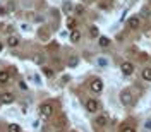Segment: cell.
Returning a JSON list of instances; mask_svg holds the SVG:
<instances>
[{
  "label": "cell",
  "instance_id": "9c48e42d",
  "mask_svg": "<svg viewBox=\"0 0 151 132\" xmlns=\"http://www.w3.org/2000/svg\"><path fill=\"white\" fill-rule=\"evenodd\" d=\"M141 75H142V79H144V81L151 82V67H144V69H142V72H141Z\"/></svg>",
  "mask_w": 151,
  "mask_h": 132
},
{
  "label": "cell",
  "instance_id": "2e32d148",
  "mask_svg": "<svg viewBox=\"0 0 151 132\" xmlns=\"http://www.w3.org/2000/svg\"><path fill=\"white\" fill-rule=\"evenodd\" d=\"M89 34H91L93 38H98V34H100L98 28H96V26H91V28H89Z\"/></svg>",
  "mask_w": 151,
  "mask_h": 132
},
{
  "label": "cell",
  "instance_id": "cb8c5ba5",
  "mask_svg": "<svg viewBox=\"0 0 151 132\" xmlns=\"http://www.w3.org/2000/svg\"><path fill=\"white\" fill-rule=\"evenodd\" d=\"M76 12H77V14H84V7H83V5H77V7H76Z\"/></svg>",
  "mask_w": 151,
  "mask_h": 132
},
{
  "label": "cell",
  "instance_id": "8fae6325",
  "mask_svg": "<svg viewBox=\"0 0 151 132\" xmlns=\"http://www.w3.org/2000/svg\"><path fill=\"white\" fill-rule=\"evenodd\" d=\"M79 39H81V33H79L77 29H72V31H70V41H72V43H77Z\"/></svg>",
  "mask_w": 151,
  "mask_h": 132
},
{
  "label": "cell",
  "instance_id": "e0dca14e",
  "mask_svg": "<svg viewBox=\"0 0 151 132\" xmlns=\"http://www.w3.org/2000/svg\"><path fill=\"white\" fill-rule=\"evenodd\" d=\"M67 28L70 29H76V19H72V17H69V21H67Z\"/></svg>",
  "mask_w": 151,
  "mask_h": 132
},
{
  "label": "cell",
  "instance_id": "7402d4cb",
  "mask_svg": "<svg viewBox=\"0 0 151 132\" xmlns=\"http://www.w3.org/2000/svg\"><path fill=\"white\" fill-rule=\"evenodd\" d=\"M144 129H146V131H151V118H146V122H144Z\"/></svg>",
  "mask_w": 151,
  "mask_h": 132
},
{
  "label": "cell",
  "instance_id": "5b68a950",
  "mask_svg": "<svg viewBox=\"0 0 151 132\" xmlns=\"http://www.w3.org/2000/svg\"><path fill=\"white\" fill-rule=\"evenodd\" d=\"M98 108H100V105H98L96 100H88V101H86V110H88V112L94 113V112H98Z\"/></svg>",
  "mask_w": 151,
  "mask_h": 132
},
{
  "label": "cell",
  "instance_id": "277c9868",
  "mask_svg": "<svg viewBox=\"0 0 151 132\" xmlns=\"http://www.w3.org/2000/svg\"><path fill=\"white\" fill-rule=\"evenodd\" d=\"M139 24H141L139 16H132V17H129V21H127V26H129L131 29H137L139 28Z\"/></svg>",
  "mask_w": 151,
  "mask_h": 132
},
{
  "label": "cell",
  "instance_id": "30bf717a",
  "mask_svg": "<svg viewBox=\"0 0 151 132\" xmlns=\"http://www.w3.org/2000/svg\"><path fill=\"white\" fill-rule=\"evenodd\" d=\"M10 75L7 70H0V84H5V82H9Z\"/></svg>",
  "mask_w": 151,
  "mask_h": 132
},
{
  "label": "cell",
  "instance_id": "7c38bea8",
  "mask_svg": "<svg viewBox=\"0 0 151 132\" xmlns=\"http://www.w3.org/2000/svg\"><path fill=\"white\" fill-rule=\"evenodd\" d=\"M14 101V96L10 93H4L2 94V103H5V105H9V103H12Z\"/></svg>",
  "mask_w": 151,
  "mask_h": 132
},
{
  "label": "cell",
  "instance_id": "603a6c76",
  "mask_svg": "<svg viewBox=\"0 0 151 132\" xmlns=\"http://www.w3.org/2000/svg\"><path fill=\"white\" fill-rule=\"evenodd\" d=\"M35 62H36V64H43V62H45V57H41V55H38L36 58H35Z\"/></svg>",
  "mask_w": 151,
  "mask_h": 132
},
{
  "label": "cell",
  "instance_id": "7a4b0ae2",
  "mask_svg": "<svg viewBox=\"0 0 151 132\" xmlns=\"http://www.w3.org/2000/svg\"><path fill=\"white\" fill-rule=\"evenodd\" d=\"M40 113H41L43 118H50V117L53 115V105L52 103H43L41 106H40Z\"/></svg>",
  "mask_w": 151,
  "mask_h": 132
},
{
  "label": "cell",
  "instance_id": "4316f807",
  "mask_svg": "<svg viewBox=\"0 0 151 132\" xmlns=\"http://www.w3.org/2000/svg\"><path fill=\"white\" fill-rule=\"evenodd\" d=\"M5 14V7H0V16H4Z\"/></svg>",
  "mask_w": 151,
  "mask_h": 132
},
{
  "label": "cell",
  "instance_id": "6da1fadb",
  "mask_svg": "<svg viewBox=\"0 0 151 132\" xmlns=\"http://www.w3.org/2000/svg\"><path fill=\"white\" fill-rule=\"evenodd\" d=\"M119 98H120V103L124 105V106H132L134 105V94L131 93V89H124L122 93L119 94Z\"/></svg>",
  "mask_w": 151,
  "mask_h": 132
},
{
  "label": "cell",
  "instance_id": "ac0fdd59",
  "mask_svg": "<svg viewBox=\"0 0 151 132\" xmlns=\"http://www.w3.org/2000/svg\"><path fill=\"white\" fill-rule=\"evenodd\" d=\"M9 132H21V127L17 123H10L9 125Z\"/></svg>",
  "mask_w": 151,
  "mask_h": 132
},
{
  "label": "cell",
  "instance_id": "5bb4252c",
  "mask_svg": "<svg viewBox=\"0 0 151 132\" xmlns=\"http://www.w3.org/2000/svg\"><path fill=\"white\" fill-rule=\"evenodd\" d=\"M7 43H9V47H17L19 45V38L17 36H9Z\"/></svg>",
  "mask_w": 151,
  "mask_h": 132
},
{
  "label": "cell",
  "instance_id": "d4e9b609",
  "mask_svg": "<svg viewBox=\"0 0 151 132\" xmlns=\"http://www.w3.org/2000/svg\"><path fill=\"white\" fill-rule=\"evenodd\" d=\"M43 70H45V74H47V75H53V70H52V69H48V67H45Z\"/></svg>",
  "mask_w": 151,
  "mask_h": 132
},
{
  "label": "cell",
  "instance_id": "3957f363",
  "mask_svg": "<svg viewBox=\"0 0 151 132\" xmlns=\"http://www.w3.org/2000/svg\"><path fill=\"white\" fill-rule=\"evenodd\" d=\"M91 91L93 93H101L103 91V81L101 79H93L91 81Z\"/></svg>",
  "mask_w": 151,
  "mask_h": 132
},
{
  "label": "cell",
  "instance_id": "484cf974",
  "mask_svg": "<svg viewBox=\"0 0 151 132\" xmlns=\"http://www.w3.org/2000/svg\"><path fill=\"white\" fill-rule=\"evenodd\" d=\"M142 16H144V17H148V16H150V12H148V9H142Z\"/></svg>",
  "mask_w": 151,
  "mask_h": 132
},
{
  "label": "cell",
  "instance_id": "9a60e30c",
  "mask_svg": "<svg viewBox=\"0 0 151 132\" xmlns=\"http://www.w3.org/2000/svg\"><path fill=\"white\" fill-rule=\"evenodd\" d=\"M67 64H69V67H76L77 64H79V58H77L76 55H72L70 58H69V62H67Z\"/></svg>",
  "mask_w": 151,
  "mask_h": 132
},
{
  "label": "cell",
  "instance_id": "ffe728a7",
  "mask_svg": "<svg viewBox=\"0 0 151 132\" xmlns=\"http://www.w3.org/2000/svg\"><path fill=\"white\" fill-rule=\"evenodd\" d=\"M98 65H100V67H106V65H108V60L103 58V57H100V58H98Z\"/></svg>",
  "mask_w": 151,
  "mask_h": 132
},
{
  "label": "cell",
  "instance_id": "f546056e",
  "mask_svg": "<svg viewBox=\"0 0 151 132\" xmlns=\"http://www.w3.org/2000/svg\"><path fill=\"white\" fill-rule=\"evenodd\" d=\"M150 2H151V0H150Z\"/></svg>",
  "mask_w": 151,
  "mask_h": 132
},
{
  "label": "cell",
  "instance_id": "f1b7e54d",
  "mask_svg": "<svg viewBox=\"0 0 151 132\" xmlns=\"http://www.w3.org/2000/svg\"><path fill=\"white\" fill-rule=\"evenodd\" d=\"M0 101H2V94H0Z\"/></svg>",
  "mask_w": 151,
  "mask_h": 132
},
{
  "label": "cell",
  "instance_id": "83f0119b",
  "mask_svg": "<svg viewBox=\"0 0 151 132\" xmlns=\"http://www.w3.org/2000/svg\"><path fill=\"white\" fill-rule=\"evenodd\" d=\"M2 48H4V45H2V43H0V52H2Z\"/></svg>",
  "mask_w": 151,
  "mask_h": 132
},
{
  "label": "cell",
  "instance_id": "44dd1931",
  "mask_svg": "<svg viewBox=\"0 0 151 132\" xmlns=\"http://www.w3.org/2000/svg\"><path fill=\"white\" fill-rule=\"evenodd\" d=\"M120 132H136V129L132 125H124L122 129H120Z\"/></svg>",
  "mask_w": 151,
  "mask_h": 132
},
{
  "label": "cell",
  "instance_id": "4fadbf2b",
  "mask_svg": "<svg viewBox=\"0 0 151 132\" xmlns=\"http://www.w3.org/2000/svg\"><path fill=\"white\" fill-rule=\"evenodd\" d=\"M98 43H100V47H103V48L110 47V39H108L106 36H100L98 38Z\"/></svg>",
  "mask_w": 151,
  "mask_h": 132
},
{
  "label": "cell",
  "instance_id": "ba28073f",
  "mask_svg": "<svg viewBox=\"0 0 151 132\" xmlns=\"http://www.w3.org/2000/svg\"><path fill=\"white\" fill-rule=\"evenodd\" d=\"M65 125H67V118L62 115V117L58 118V122L55 123V129H57V131H64V129H65Z\"/></svg>",
  "mask_w": 151,
  "mask_h": 132
},
{
  "label": "cell",
  "instance_id": "d6986e66",
  "mask_svg": "<svg viewBox=\"0 0 151 132\" xmlns=\"http://www.w3.org/2000/svg\"><path fill=\"white\" fill-rule=\"evenodd\" d=\"M72 9H74V5L70 2H64V12H70Z\"/></svg>",
  "mask_w": 151,
  "mask_h": 132
},
{
  "label": "cell",
  "instance_id": "8992f818",
  "mask_svg": "<svg viewBox=\"0 0 151 132\" xmlns=\"http://www.w3.org/2000/svg\"><path fill=\"white\" fill-rule=\"evenodd\" d=\"M120 70H122L124 75H131L134 72V65H132L131 62H124L122 65H120Z\"/></svg>",
  "mask_w": 151,
  "mask_h": 132
},
{
  "label": "cell",
  "instance_id": "52a82bcc",
  "mask_svg": "<svg viewBox=\"0 0 151 132\" xmlns=\"http://www.w3.org/2000/svg\"><path fill=\"white\" fill-rule=\"evenodd\" d=\"M94 122H96L98 127H105V125L108 123V117H106L105 113H101V115H98V117H96V120H94Z\"/></svg>",
  "mask_w": 151,
  "mask_h": 132
}]
</instances>
